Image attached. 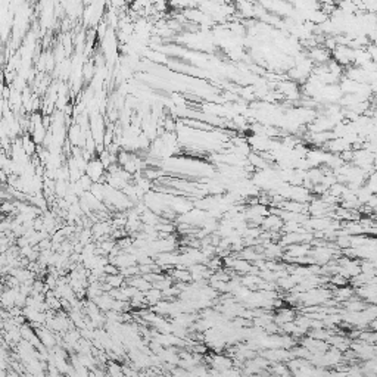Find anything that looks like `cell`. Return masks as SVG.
Here are the masks:
<instances>
[{"instance_id": "ba28073f", "label": "cell", "mask_w": 377, "mask_h": 377, "mask_svg": "<svg viewBox=\"0 0 377 377\" xmlns=\"http://www.w3.org/2000/svg\"><path fill=\"white\" fill-rule=\"evenodd\" d=\"M108 375L111 376H122V366H119L118 363H114V361H109L108 363Z\"/></svg>"}, {"instance_id": "7a4b0ae2", "label": "cell", "mask_w": 377, "mask_h": 377, "mask_svg": "<svg viewBox=\"0 0 377 377\" xmlns=\"http://www.w3.org/2000/svg\"><path fill=\"white\" fill-rule=\"evenodd\" d=\"M307 58H308L310 60H313L314 65H317V63H326L327 60L332 59V52H330L329 49H326L324 46L317 44V46H314V47H311V49L308 50Z\"/></svg>"}, {"instance_id": "3957f363", "label": "cell", "mask_w": 377, "mask_h": 377, "mask_svg": "<svg viewBox=\"0 0 377 377\" xmlns=\"http://www.w3.org/2000/svg\"><path fill=\"white\" fill-rule=\"evenodd\" d=\"M34 330H35V335L38 336L40 342H41L47 349H52L55 345H58L56 338H55V335H53V332H52L50 329L43 327V326H38V327H35Z\"/></svg>"}, {"instance_id": "9c48e42d", "label": "cell", "mask_w": 377, "mask_h": 377, "mask_svg": "<svg viewBox=\"0 0 377 377\" xmlns=\"http://www.w3.org/2000/svg\"><path fill=\"white\" fill-rule=\"evenodd\" d=\"M125 1H127V3H133L134 0H125Z\"/></svg>"}, {"instance_id": "8992f818", "label": "cell", "mask_w": 377, "mask_h": 377, "mask_svg": "<svg viewBox=\"0 0 377 377\" xmlns=\"http://www.w3.org/2000/svg\"><path fill=\"white\" fill-rule=\"evenodd\" d=\"M143 293H145V301H146L147 305H155L162 299V292L156 288H150Z\"/></svg>"}, {"instance_id": "5b68a950", "label": "cell", "mask_w": 377, "mask_h": 377, "mask_svg": "<svg viewBox=\"0 0 377 377\" xmlns=\"http://www.w3.org/2000/svg\"><path fill=\"white\" fill-rule=\"evenodd\" d=\"M209 363L214 369H218L221 372L227 370V369H232L233 367V361L226 357V355H212V358H209Z\"/></svg>"}, {"instance_id": "52a82bcc", "label": "cell", "mask_w": 377, "mask_h": 377, "mask_svg": "<svg viewBox=\"0 0 377 377\" xmlns=\"http://www.w3.org/2000/svg\"><path fill=\"white\" fill-rule=\"evenodd\" d=\"M295 320V313L293 310L290 308H283L279 311V316L276 317V323L277 324H285V323H289V321H293Z\"/></svg>"}, {"instance_id": "6da1fadb", "label": "cell", "mask_w": 377, "mask_h": 377, "mask_svg": "<svg viewBox=\"0 0 377 377\" xmlns=\"http://www.w3.org/2000/svg\"><path fill=\"white\" fill-rule=\"evenodd\" d=\"M84 174H86L93 183H105L106 170H105V167L102 165V162H100L97 158H91V159L87 162V167H86Z\"/></svg>"}, {"instance_id": "277c9868", "label": "cell", "mask_w": 377, "mask_h": 377, "mask_svg": "<svg viewBox=\"0 0 377 377\" xmlns=\"http://www.w3.org/2000/svg\"><path fill=\"white\" fill-rule=\"evenodd\" d=\"M262 229L267 230V232H277L282 229L283 226V220L280 218V215H276V214H268L262 218Z\"/></svg>"}]
</instances>
